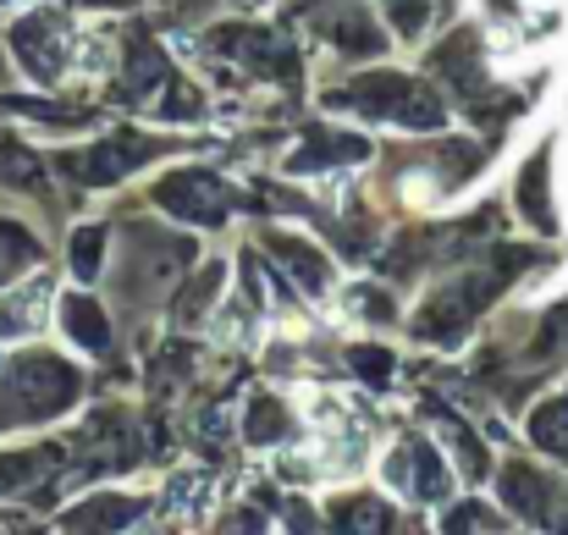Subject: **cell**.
Instances as JSON below:
<instances>
[{
    "instance_id": "1",
    "label": "cell",
    "mask_w": 568,
    "mask_h": 535,
    "mask_svg": "<svg viewBox=\"0 0 568 535\" xmlns=\"http://www.w3.org/2000/svg\"><path fill=\"white\" fill-rule=\"evenodd\" d=\"M11 50H17V61L28 67V78L55 83V78L67 72L72 50H78V33H72L61 17H22V22L11 28Z\"/></svg>"
},
{
    "instance_id": "2",
    "label": "cell",
    "mask_w": 568,
    "mask_h": 535,
    "mask_svg": "<svg viewBox=\"0 0 568 535\" xmlns=\"http://www.w3.org/2000/svg\"><path fill=\"white\" fill-rule=\"evenodd\" d=\"M161 199L166 210L193 215V221H221V188L204 178V172H178V178L161 182Z\"/></svg>"
},
{
    "instance_id": "3",
    "label": "cell",
    "mask_w": 568,
    "mask_h": 535,
    "mask_svg": "<svg viewBox=\"0 0 568 535\" xmlns=\"http://www.w3.org/2000/svg\"><path fill=\"white\" fill-rule=\"evenodd\" d=\"M44 315H50V282H33V287H22V293H11L0 304V337L6 343L11 337H33L44 326Z\"/></svg>"
},
{
    "instance_id": "4",
    "label": "cell",
    "mask_w": 568,
    "mask_h": 535,
    "mask_svg": "<svg viewBox=\"0 0 568 535\" xmlns=\"http://www.w3.org/2000/svg\"><path fill=\"white\" fill-rule=\"evenodd\" d=\"M61 321H67V332H72V343H78V349H89V354H100V349L111 343V326H105V315H100V304H94V299H83V293H72V299H67V310H61Z\"/></svg>"
},
{
    "instance_id": "5",
    "label": "cell",
    "mask_w": 568,
    "mask_h": 535,
    "mask_svg": "<svg viewBox=\"0 0 568 535\" xmlns=\"http://www.w3.org/2000/svg\"><path fill=\"white\" fill-rule=\"evenodd\" d=\"M210 508V475L204 470H183L166 486V514H204Z\"/></svg>"
},
{
    "instance_id": "6",
    "label": "cell",
    "mask_w": 568,
    "mask_h": 535,
    "mask_svg": "<svg viewBox=\"0 0 568 535\" xmlns=\"http://www.w3.org/2000/svg\"><path fill=\"white\" fill-rule=\"evenodd\" d=\"M519 204H525V215H530L536 226H552V210H547V155H536V161L525 166V178H519Z\"/></svg>"
},
{
    "instance_id": "7",
    "label": "cell",
    "mask_w": 568,
    "mask_h": 535,
    "mask_svg": "<svg viewBox=\"0 0 568 535\" xmlns=\"http://www.w3.org/2000/svg\"><path fill=\"white\" fill-rule=\"evenodd\" d=\"M408 458L419 464V475H408V486H414L419 497L442 503V497H447V470H442V458H436V453H430L425 442H414V447H408Z\"/></svg>"
},
{
    "instance_id": "8",
    "label": "cell",
    "mask_w": 568,
    "mask_h": 535,
    "mask_svg": "<svg viewBox=\"0 0 568 535\" xmlns=\"http://www.w3.org/2000/svg\"><path fill=\"white\" fill-rule=\"evenodd\" d=\"M282 260H287V271H293L310 293H321V287H326V265H321L304 243H282Z\"/></svg>"
},
{
    "instance_id": "9",
    "label": "cell",
    "mask_w": 568,
    "mask_h": 535,
    "mask_svg": "<svg viewBox=\"0 0 568 535\" xmlns=\"http://www.w3.org/2000/svg\"><path fill=\"white\" fill-rule=\"evenodd\" d=\"M503 492H508V503H514L519 514H530V519L541 514V481H536L530 470H514V475L503 481Z\"/></svg>"
},
{
    "instance_id": "10",
    "label": "cell",
    "mask_w": 568,
    "mask_h": 535,
    "mask_svg": "<svg viewBox=\"0 0 568 535\" xmlns=\"http://www.w3.org/2000/svg\"><path fill=\"white\" fill-rule=\"evenodd\" d=\"M100 243H105V232H100V226H83V232L72 238V271H78L83 282L100 271Z\"/></svg>"
},
{
    "instance_id": "11",
    "label": "cell",
    "mask_w": 568,
    "mask_h": 535,
    "mask_svg": "<svg viewBox=\"0 0 568 535\" xmlns=\"http://www.w3.org/2000/svg\"><path fill=\"white\" fill-rule=\"evenodd\" d=\"M133 514H139V503L105 497V503H89V508L78 514V525H133Z\"/></svg>"
},
{
    "instance_id": "12",
    "label": "cell",
    "mask_w": 568,
    "mask_h": 535,
    "mask_svg": "<svg viewBox=\"0 0 568 535\" xmlns=\"http://www.w3.org/2000/svg\"><path fill=\"white\" fill-rule=\"evenodd\" d=\"M39 475V453H11V458H0V492H17V486H28Z\"/></svg>"
},
{
    "instance_id": "13",
    "label": "cell",
    "mask_w": 568,
    "mask_h": 535,
    "mask_svg": "<svg viewBox=\"0 0 568 535\" xmlns=\"http://www.w3.org/2000/svg\"><path fill=\"white\" fill-rule=\"evenodd\" d=\"M282 436V408L276 403H254L248 408V442H276Z\"/></svg>"
},
{
    "instance_id": "14",
    "label": "cell",
    "mask_w": 568,
    "mask_h": 535,
    "mask_svg": "<svg viewBox=\"0 0 568 535\" xmlns=\"http://www.w3.org/2000/svg\"><path fill=\"white\" fill-rule=\"evenodd\" d=\"M354 370H359V375H371V381H386V375H392V359L381 354V349H354Z\"/></svg>"
},
{
    "instance_id": "15",
    "label": "cell",
    "mask_w": 568,
    "mask_h": 535,
    "mask_svg": "<svg viewBox=\"0 0 568 535\" xmlns=\"http://www.w3.org/2000/svg\"><path fill=\"white\" fill-rule=\"evenodd\" d=\"M392 17H397L403 28H414V22L425 17V0H392Z\"/></svg>"
}]
</instances>
